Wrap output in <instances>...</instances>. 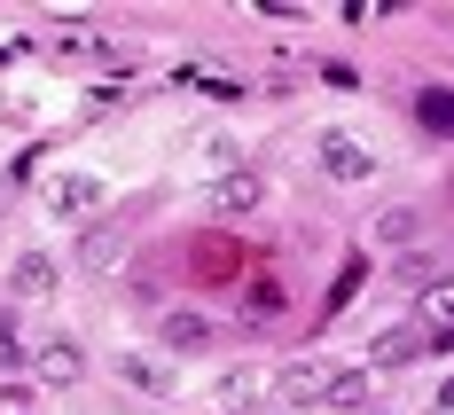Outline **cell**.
Here are the masks:
<instances>
[{"label": "cell", "instance_id": "obj_11", "mask_svg": "<svg viewBox=\"0 0 454 415\" xmlns=\"http://www.w3.org/2000/svg\"><path fill=\"white\" fill-rule=\"evenodd\" d=\"M415 118H423V134L454 141V87H423L415 94Z\"/></svg>", "mask_w": 454, "mask_h": 415}, {"label": "cell", "instance_id": "obj_15", "mask_svg": "<svg viewBox=\"0 0 454 415\" xmlns=\"http://www.w3.org/2000/svg\"><path fill=\"white\" fill-rule=\"evenodd\" d=\"M423 235V212H384L376 220V243H415Z\"/></svg>", "mask_w": 454, "mask_h": 415}, {"label": "cell", "instance_id": "obj_4", "mask_svg": "<svg viewBox=\"0 0 454 415\" xmlns=\"http://www.w3.org/2000/svg\"><path fill=\"white\" fill-rule=\"evenodd\" d=\"M321 173L329 181H376V157L353 134H321Z\"/></svg>", "mask_w": 454, "mask_h": 415}, {"label": "cell", "instance_id": "obj_13", "mask_svg": "<svg viewBox=\"0 0 454 415\" xmlns=\"http://www.w3.org/2000/svg\"><path fill=\"white\" fill-rule=\"evenodd\" d=\"M24 369V329H16V314L0 306V376H16Z\"/></svg>", "mask_w": 454, "mask_h": 415}, {"label": "cell", "instance_id": "obj_2", "mask_svg": "<svg viewBox=\"0 0 454 415\" xmlns=\"http://www.w3.org/2000/svg\"><path fill=\"white\" fill-rule=\"evenodd\" d=\"M126 228H134V212H118V220L87 228V235H79V267H87V275H110V267L126 259Z\"/></svg>", "mask_w": 454, "mask_h": 415}, {"label": "cell", "instance_id": "obj_9", "mask_svg": "<svg viewBox=\"0 0 454 415\" xmlns=\"http://www.w3.org/2000/svg\"><path fill=\"white\" fill-rule=\"evenodd\" d=\"M32 369H40V384H79L87 361H79V345H71V337H47L40 353H32Z\"/></svg>", "mask_w": 454, "mask_h": 415}, {"label": "cell", "instance_id": "obj_18", "mask_svg": "<svg viewBox=\"0 0 454 415\" xmlns=\"http://www.w3.org/2000/svg\"><path fill=\"white\" fill-rule=\"evenodd\" d=\"M337 408H361L368 400V369H337V392H329Z\"/></svg>", "mask_w": 454, "mask_h": 415}, {"label": "cell", "instance_id": "obj_5", "mask_svg": "<svg viewBox=\"0 0 454 415\" xmlns=\"http://www.w3.org/2000/svg\"><path fill=\"white\" fill-rule=\"evenodd\" d=\"M94 204H102V181H94V173H55V181H47V212H55V220H79Z\"/></svg>", "mask_w": 454, "mask_h": 415}, {"label": "cell", "instance_id": "obj_7", "mask_svg": "<svg viewBox=\"0 0 454 415\" xmlns=\"http://www.w3.org/2000/svg\"><path fill=\"white\" fill-rule=\"evenodd\" d=\"M55 290V259L47 251H16L8 259V298H47Z\"/></svg>", "mask_w": 454, "mask_h": 415}, {"label": "cell", "instance_id": "obj_3", "mask_svg": "<svg viewBox=\"0 0 454 415\" xmlns=\"http://www.w3.org/2000/svg\"><path fill=\"white\" fill-rule=\"evenodd\" d=\"M204 196H212V212H259V204H267V181H259L251 165H227Z\"/></svg>", "mask_w": 454, "mask_h": 415}, {"label": "cell", "instance_id": "obj_14", "mask_svg": "<svg viewBox=\"0 0 454 415\" xmlns=\"http://www.w3.org/2000/svg\"><path fill=\"white\" fill-rule=\"evenodd\" d=\"M361 275H368V259H345V267H337V282H329V314H345V306H353Z\"/></svg>", "mask_w": 454, "mask_h": 415}, {"label": "cell", "instance_id": "obj_12", "mask_svg": "<svg viewBox=\"0 0 454 415\" xmlns=\"http://www.w3.org/2000/svg\"><path fill=\"white\" fill-rule=\"evenodd\" d=\"M259 392H267V376H259V369H227L220 384H212V400H220V408H251Z\"/></svg>", "mask_w": 454, "mask_h": 415}, {"label": "cell", "instance_id": "obj_16", "mask_svg": "<svg viewBox=\"0 0 454 415\" xmlns=\"http://www.w3.org/2000/svg\"><path fill=\"white\" fill-rule=\"evenodd\" d=\"M400 282H408V290H431V282H439V251H408V259H400Z\"/></svg>", "mask_w": 454, "mask_h": 415}, {"label": "cell", "instance_id": "obj_8", "mask_svg": "<svg viewBox=\"0 0 454 415\" xmlns=\"http://www.w3.org/2000/svg\"><path fill=\"white\" fill-rule=\"evenodd\" d=\"M157 337H165L173 353H196V345H212V314H196V306H165Z\"/></svg>", "mask_w": 454, "mask_h": 415}, {"label": "cell", "instance_id": "obj_6", "mask_svg": "<svg viewBox=\"0 0 454 415\" xmlns=\"http://www.w3.org/2000/svg\"><path fill=\"white\" fill-rule=\"evenodd\" d=\"M415 322H423V337H431V353H439V345H454V275H439L431 290H423Z\"/></svg>", "mask_w": 454, "mask_h": 415}, {"label": "cell", "instance_id": "obj_19", "mask_svg": "<svg viewBox=\"0 0 454 415\" xmlns=\"http://www.w3.org/2000/svg\"><path fill=\"white\" fill-rule=\"evenodd\" d=\"M118 369H126V384H149V392H165V384H173V376H165V369H149V361H141V353H126V361H118Z\"/></svg>", "mask_w": 454, "mask_h": 415}, {"label": "cell", "instance_id": "obj_17", "mask_svg": "<svg viewBox=\"0 0 454 415\" xmlns=\"http://www.w3.org/2000/svg\"><path fill=\"white\" fill-rule=\"evenodd\" d=\"M274 314H282V282H259V290H251V314H243V322H251V329H267Z\"/></svg>", "mask_w": 454, "mask_h": 415}, {"label": "cell", "instance_id": "obj_20", "mask_svg": "<svg viewBox=\"0 0 454 415\" xmlns=\"http://www.w3.org/2000/svg\"><path fill=\"white\" fill-rule=\"evenodd\" d=\"M439 408H454V376H447V384H439Z\"/></svg>", "mask_w": 454, "mask_h": 415}, {"label": "cell", "instance_id": "obj_10", "mask_svg": "<svg viewBox=\"0 0 454 415\" xmlns=\"http://www.w3.org/2000/svg\"><path fill=\"white\" fill-rule=\"evenodd\" d=\"M423 353H431L423 329H384V337H376V369H408V361H423Z\"/></svg>", "mask_w": 454, "mask_h": 415}, {"label": "cell", "instance_id": "obj_1", "mask_svg": "<svg viewBox=\"0 0 454 415\" xmlns=\"http://www.w3.org/2000/svg\"><path fill=\"white\" fill-rule=\"evenodd\" d=\"M274 392H282L290 408H314V400H329V392H337V369L306 353V361H290V369H274Z\"/></svg>", "mask_w": 454, "mask_h": 415}]
</instances>
